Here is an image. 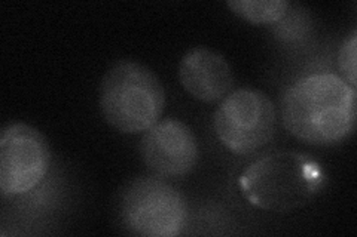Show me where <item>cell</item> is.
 Returning <instances> with one entry per match:
<instances>
[{"label": "cell", "instance_id": "cell-7", "mask_svg": "<svg viewBox=\"0 0 357 237\" xmlns=\"http://www.w3.org/2000/svg\"><path fill=\"white\" fill-rule=\"evenodd\" d=\"M140 154L144 165L156 177H185L197 166L198 141L186 123L165 119L143 132Z\"/></svg>", "mask_w": 357, "mask_h": 237}, {"label": "cell", "instance_id": "cell-4", "mask_svg": "<svg viewBox=\"0 0 357 237\" xmlns=\"http://www.w3.org/2000/svg\"><path fill=\"white\" fill-rule=\"evenodd\" d=\"M121 218L132 234L174 237L185 229L188 205L181 191L161 177L137 178L122 195Z\"/></svg>", "mask_w": 357, "mask_h": 237}, {"label": "cell", "instance_id": "cell-9", "mask_svg": "<svg viewBox=\"0 0 357 237\" xmlns=\"http://www.w3.org/2000/svg\"><path fill=\"white\" fill-rule=\"evenodd\" d=\"M234 14L255 26H268L282 21L289 13L286 0H232L227 3Z\"/></svg>", "mask_w": 357, "mask_h": 237}, {"label": "cell", "instance_id": "cell-1", "mask_svg": "<svg viewBox=\"0 0 357 237\" xmlns=\"http://www.w3.org/2000/svg\"><path fill=\"white\" fill-rule=\"evenodd\" d=\"M356 89L332 73L310 74L290 85L282 98L284 128L311 145H332L353 133Z\"/></svg>", "mask_w": 357, "mask_h": 237}, {"label": "cell", "instance_id": "cell-10", "mask_svg": "<svg viewBox=\"0 0 357 237\" xmlns=\"http://www.w3.org/2000/svg\"><path fill=\"white\" fill-rule=\"evenodd\" d=\"M356 58H357V33L353 31V35L342 43V47L338 54V67L342 74V79L351 88L356 89Z\"/></svg>", "mask_w": 357, "mask_h": 237}, {"label": "cell", "instance_id": "cell-8", "mask_svg": "<svg viewBox=\"0 0 357 237\" xmlns=\"http://www.w3.org/2000/svg\"><path fill=\"white\" fill-rule=\"evenodd\" d=\"M178 81L195 99L216 103L231 92L234 74L225 56L206 47H197L188 51L181 60Z\"/></svg>", "mask_w": 357, "mask_h": 237}, {"label": "cell", "instance_id": "cell-6", "mask_svg": "<svg viewBox=\"0 0 357 237\" xmlns=\"http://www.w3.org/2000/svg\"><path fill=\"white\" fill-rule=\"evenodd\" d=\"M51 149L40 131L27 123H9L0 137V190L20 196L35 190L47 177Z\"/></svg>", "mask_w": 357, "mask_h": 237}, {"label": "cell", "instance_id": "cell-2", "mask_svg": "<svg viewBox=\"0 0 357 237\" xmlns=\"http://www.w3.org/2000/svg\"><path fill=\"white\" fill-rule=\"evenodd\" d=\"M237 184L249 205L286 213L308 205L325 187L326 174L304 153L277 152L252 162Z\"/></svg>", "mask_w": 357, "mask_h": 237}, {"label": "cell", "instance_id": "cell-3", "mask_svg": "<svg viewBox=\"0 0 357 237\" xmlns=\"http://www.w3.org/2000/svg\"><path fill=\"white\" fill-rule=\"evenodd\" d=\"M165 91L149 67L121 60L106 72L100 85V110L121 133H143L160 122Z\"/></svg>", "mask_w": 357, "mask_h": 237}, {"label": "cell", "instance_id": "cell-5", "mask_svg": "<svg viewBox=\"0 0 357 237\" xmlns=\"http://www.w3.org/2000/svg\"><path fill=\"white\" fill-rule=\"evenodd\" d=\"M216 137L238 156L252 154L270 142L277 129L271 98L259 89L241 88L228 94L213 117Z\"/></svg>", "mask_w": 357, "mask_h": 237}]
</instances>
